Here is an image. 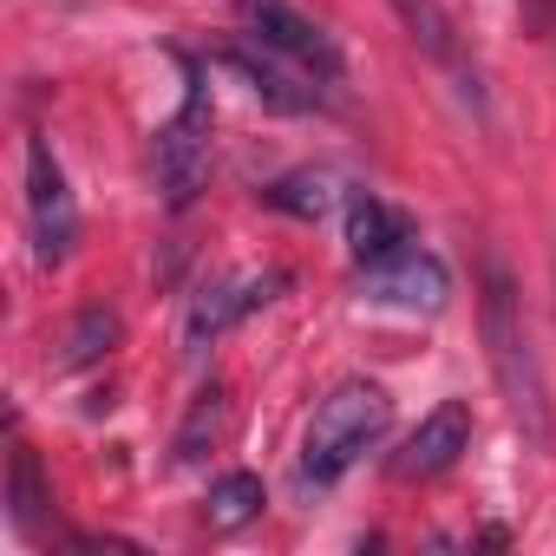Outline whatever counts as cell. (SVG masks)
<instances>
[{"instance_id":"cell-1","label":"cell","mask_w":556,"mask_h":556,"mask_svg":"<svg viewBox=\"0 0 556 556\" xmlns=\"http://www.w3.org/2000/svg\"><path fill=\"white\" fill-rule=\"evenodd\" d=\"M484 348H491V374L517 413V426L549 445V400H543V380H536V354H530V328H523V308H517V289H510V275L504 262L484 268Z\"/></svg>"},{"instance_id":"cell-2","label":"cell","mask_w":556,"mask_h":556,"mask_svg":"<svg viewBox=\"0 0 556 556\" xmlns=\"http://www.w3.org/2000/svg\"><path fill=\"white\" fill-rule=\"evenodd\" d=\"M387 419H393V400H387L374 380H348V387H334V393L315 406V419H308V439H302V478H308V484H334L367 445H380Z\"/></svg>"},{"instance_id":"cell-3","label":"cell","mask_w":556,"mask_h":556,"mask_svg":"<svg viewBox=\"0 0 556 556\" xmlns=\"http://www.w3.org/2000/svg\"><path fill=\"white\" fill-rule=\"evenodd\" d=\"M210 177V86L203 73H190V92H184V112L157 131V184H164V203L184 210Z\"/></svg>"},{"instance_id":"cell-4","label":"cell","mask_w":556,"mask_h":556,"mask_svg":"<svg viewBox=\"0 0 556 556\" xmlns=\"http://www.w3.org/2000/svg\"><path fill=\"white\" fill-rule=\"evenodd\" d=\"M27 216H34V255L53 268L73 255L79 242V210H73V190H66V170L53 157L47 138L27 144Z\"/></svg>"},{"instance_id":"cell-5","label":"cell","mask_w":556,"mask_h":556,"mask_svg":"<svg viewBox=\"0 0 556 556\" xmlns=\"http://www.w3.org/2000/svg\"><path fill=\"white\" fill-rule=\"evenodd\" d=\"M465 445H471V406H465V400H439V406L413 426V439L393 452V478H400V484H413V478H439V471L458 465Z\"/></svg>"},{"instance_id":"cell-6","label":"cell","mask_w":556,"mask_h":556,"mask_svg":"<svg viewBox=\"0 0 556 556\" xmlns=\"http://www.w3.org/2000/svg\"><path fill=\"white\" fill-rule=\"evenodd\" d=\"M367 295H374V302H393V308L439 315V308L452 302V275H445V262H439V255L406 249V255H393V262L367 268Z\"/></svg>"},{"instance_id":"cell-7","label":"cell","mask_w":556,"mask_h":556,"mask_svg":"<svg viewBox=\"0 0 556 556\" xmlns=\"http://www.w3.org/2000/svg\"><path fill=\"white\" fill-rule=\"evenodd\" d=\"M268 289H282V275H242V282H210L197 302H190V315H184V348L190 354H203L210 341H223L255 302H268Z\"/></svg>"},{"instance_id":"cell-8","label":"cell","mask_w":556,"mask_h":556,"mask_svg":"<svg viewBox=\"0 0 556 556\" xmlns=\"http://www.w3.org/2000/svg\"><path fill=\"white\" fill-rule=\"evenodd\" d=\"M406 249H413V223L393 203H380V197H354L348 203V255L361 268H380V262H393Z\"/></svg>"},{"instance_id":"cell-9","label":"cell","mask_w":556,"mask_h":556,"mask_svg":"<svg viewBox=\"0 0 556 556\" xmlns=\"http://www.w3.org/2000/svg\"><path fill=\"white\" fill-rule=\"evenodd\" d=\"M223 66H236V73L255 86V99L275 105V112H308V105H315V86H302V79L282 66V53L262 47V40H255V47H229Z\"/></svg>"},{"instance_id":"cell-10","label":"cell","mask_w":556,"mask_h":556,"mask_svg":"<svg viewBox=\"0 0 556 556\" xmlns=\"http://www.w3.org/2000/svg\"><path fill=\"white\" fill-rule=\"evenodd\" d=\"M229 419H236V400H229V387H203L197 400H190V419L177 426V465H197L203 452H216L223 439H229Z\"/></svg>"},{"instance_id":"cell-11","label":"cell","mask_w":556,"mask_h":556,"mask_svg":"<svg viewBox=\"0 0 556 556\" xmlns=\"http://www.w3.org/2000/svg\"><path fill=\"white\" fill-rule=\"evenodd\" d=\"M47 510H53V484L40 471V452L34 445H14V458H8V517H14V530L34 536Z\"/></svg>"},{"instance_id":"cell-12","label":"cell","mask_w":556,"mask_h":556,"mask_svg":"<svg viewBox=\"0 0 556 556\" xmlns=\"http://www.w3.org/2000/svg\"><path fill=\"white\" fill-rule=\"evenodd\" d=\"M262 504H268L262 478H255V471H229V478H216V484H210L203 517H210V530H242L249 517H262Z\"/></svg>"},{"instance_id":"cell-13","label":"cell","mask_w":556,"mask_h":556,"mask_svg":"<svg viewBox=\"0 0 556 556\" xmlns=\"http://www.w3.org/2000/svg\"><path fill=\"white\" fill-rule=\"evenodd\" d=\"M118 348V315L112 308H86L73 328H66V341H60V367H92V361H105Z\"/></svg>"},{"instance_id":"cell-14","label":"cell","mask_w":556,"mask_h":556,"mask_svg":"<svg viewBox=\"0 0 556 556\" xmlns=\"http://www.w3.org/2000/svg\"><path fill=\"white\" fill-rule=\"evenodd\" d=\"M262 197H268V210H282V216H302V223H315V216L334 203V177H328V170H289L282 184H268Z\"/></svg>"},{"instance_id":"cell-15","label":"cell","mask_w":556,"mask_h":556,"mask_svg":"<svg viewBox=\"0 0 556 556\" xmlns=\"http://www.w3.org/2000/svg\"><path fill=\"white\" fill-rule=\"evenodd\" d=\"M393 8H400V21H406V34H413V47H419V53L452 60V21H445L439 0H393Z\"/></svg>"},{"instance_id":"cell-16","label":"cell","mask_w":556,"mask_h":556,"mask_svg":"<svg viewBox=\"0 0 556 556\" xmlns=\"http://www.w3.org/2000/svg\"><path fill=\"white\" fill-rule=\"evenodd\" d=\"M275 8H289V0H236V14H242L249 27H255V21H268Z\"/></svg>"}]
</instances>
